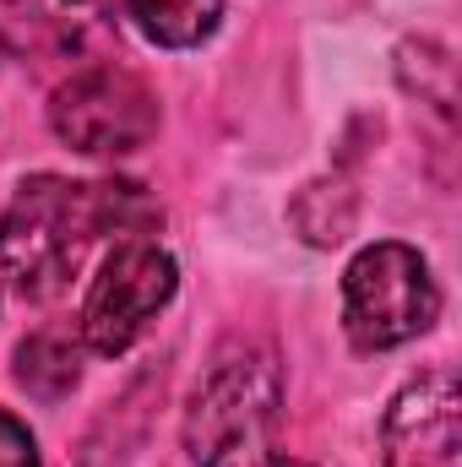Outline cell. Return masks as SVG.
<instances>
[{
	"label": "cell",
	"mask_w": 462,
	"mask_h": 467,
	"mask_svg": "<svg viewBox=\"0 0 462 467\" xmlns=\"http://www.w3.org/2000/svg\"><path fill=\"white\" fill-rule=\"evenodd\" d=\"M82 380V353L66 343L60 332H38L16 348V386L38 402H60L71 386Z\"/></svg>",
	"instance_id": "obj_8"
},
{
	"label": "cell",
	"mask_w": 462,
	"mask_h": 467,
	"mask_svg": "<svg viewBox=\"0 0 462 467\" xmlns=\"http://www.w3.org/2000/svg\"><path fill=\"white\" fill-rule=\"evenodd\" d=\"M283 424V375L261 343H229L207 364L191 413L185 446L196 467H305L278 446Z\"/></svg>",
	"instance_id": "obj_2"
},
{
	"label": "cell",
	"mask_w": 462,
	"mask_h": 467,
	"mask_svg": "<svg viewBox=\"0 0 462 467\" xmlns=\"http://www.w3.org/2000/svg\"><path fill=\"white\" fill-rule=\"evenodd\" d=\"M0 467H38V446L22 419L0 413Z\"/></svg>",
	"instance_id": "obj_10"
},
{
	"label": "cell",
	"mask_w": 462,
	"mask_h": 467,
	"mask_svg": "<svg viewBox=\"0 0 462 467\" xmlns=\"http://www.w3.org/2000/svg\"><path fill=\"white\" fill-rule=\"evenodd\" d=\"M49 125L66 147L88 158H115V152H136L158 130V99L125 66H88L71 82H60Z\"/></svg>",
	"instance_id": "obj_4"
},
{
	"label": "cell",
	"mask_w": 462,
	"mask_h": 467,
	"mask_svg": "<svg viewBox=\"0 0 462 467\" xmlns=\"http://www.w3.org/2000/svg\"><path fill=\"white\" fill-rule=\"evenodd\" d=\"M125 11L136 16V27L163 44V49H191L202 38H213L224 0H125Z\"/></svg>",
	"instance_id": "obj_7"
},
{
	"label": "cell",
	"mask_w": 462,
	"mask_h": 467,
	"mask_svg": "<svg viewBox=\"0 0 462 467\" xmlns=\"http://www.w3.org/2000/svg\"><path fill=\"white\" fill-rule=\"evenodd\" d=\"M174 283H180V272H174L169 250H158L152 239H120L88 288L82 343L104 358L125 353L147 332V321L174 299Z\"/></svg>",
	"instance_id": "obj_5"
},
{
	"label": "cell",
	"mask_w": 462,
	"mask_h": 467,
	"mask_svg": "<svg viewBox=\"0 0 462 467\" xmlns=\"http://www.w3.org/2000/svg\"><path fill=\"white\" fill-rule=\"evenodd\" d=\"M441 294L436 277L425 266L419 250L381 239L370 250H359L343 272V327L353 337V348L386 353L414 343L419 332L436 327Z\"/></svg>",
	"instance_id": "obj_3"
},
{
	"label": "cell",
	"mask_w": 462,
	"mask_h": 467,
	"mask_svg": "<svg viewBox=\"0 0 462 467\" xmlns=\"http://www.w3.org/2000/svg\"><path fill=\"white\" fill-rule=\"evenodd\" d=\"M462 391L446 369L419 375L397 391L381 419V467H457Z\"/></svg>",
	"instance_id": "obj_6"
},
{
	"label": "cell",
	"mask_w": 462,
	"mask_h": 467,
	"mask_svg": "<svg viewBox=\"0 0 462 467\" xmlns=\"http://www.w3.org/2000/svg\"><path fill=\"white\" fill-rule=\"evenodd\" d=\"M163 223L158 202L131 180H60L33 174L0 213V277L22 299H55L77 272L93 239H147Z\"/></svg>",
	"instance_id": "obj_1"
},
{
	"label": "cell",
	"mask_w": 462,
	"mask_h": 467,
	"mask_svg": "<svg viewBox=\"0 0 462 467\" xmlns=\"http://www.w3.org/2000/svg\"><path fill=\"white\" fill-rule=\"evenodd\" d=\"M294 229L305 234L310 244H338L348 229H353V191L343 180H316L299 191V202L289 207Z\"/></svg>",
	"instance_id": "obj_9"
}]
</instances>
